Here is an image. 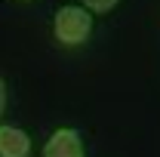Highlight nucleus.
Returning <instances> with one entry per match:
<instances>
[{
	"instance_id": "nucleus-1",
	"label": "nucleus",
	"mask_w": 160,
	"mask_h": 157,
	"mask_svg": "<svg viewBox=\"0 0 160 157\" xmlns=\"http://www.w3.org/2000/svg\"><path fill=\"white\" fill-rule=\"evenodd\" d=\"M52 34L62 46H80L86 43L89 34H92V13H86L77 3H68V6H59L56 19H52Z\"/></svg>"
},
{
	"instance_id": "nucleus-2",
	"label": "nucleus",
	"mask_w": 160,
	"mask_h": 157,
	"mask_svg": "<svg viewBox=\"0 0 160 157\" xmlns=\"http://www.w3.org/2000/svg\"><path fill=\"white\" fill-rule=\"evenodd\" d=\"M43 157H86L80 129H74V126L56 129L52 136L46 139V145H43Z\"/></svg>"
},
{
	"instance_id": "nucleus-3",
	"label": "nucleus",
	"mask_w": 160,
	"mask_h": 157,
	"mask_svg": "<svg viewBox=\"0 0 160 157\" xmlns=\"http://www.w3.org/2000/svg\"><path fill=\"white\" fill-rule=\"evenodd\" d=\"M31 154V136L22 126H0V157H28Z\"/></svg>"
},
{
	"instance_id": "nucleus-4",
	"label": "nucleus",
	"mask_w": 160,
	"mask_h": 157,
	"mask_svg": "<svg viewBox=\"0 0 160 157\" xmlns=\"http://www.w3.org/2000/svg\"><path fill=\"white\" fill-rule=\"evenodd\" d=\"M120 0H83V9L86 13H111Z\"/></svg>"
},
{
	"instance_id": "nucleus-5",
	"label": "nucleus",
	"mask_w": 160,
	"mask_h": 157,
	"mask_svg": "<svg viewBox=\"0 0 160 157\" xmlns=\"http://www.w3.org/2000/svg\"><path fill=\"white\" fill-rule=\"evenodd\" d=\"M6 111V83H3V77H0V114Z\"/></svg>"
},
{
	"instance_id": "nucleus-6",
	"label": "nucleus",
	"mask_w": 160,
	"mask_h": 157,
	"mask_svg": "<svg viewBox=\"0 0 160 157\" xmlns=\"http://www.w3.org/2000/svg\"><path fill=\"white\" fill-rule=\"evenodd\" d=\"M22 3H28V0H22Z\"/></svg>"
}]
</instances>
